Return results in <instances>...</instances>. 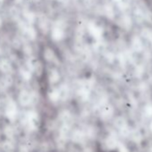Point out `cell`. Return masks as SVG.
I'll use <instances>...</instances> for the list:
<instances>
[{
	"mask_svg": "<svg viewBox=\"0 0 152 152\" xmlns=\"http://www.w3.org/2000/svg\"><path fill=\"white\" fill-rule=\"evenodd\" d=\"M18 115V109L15 102L13 99H10L6 107V115L10 121H15Z\"/></svg>",
	"mask_w": 152,
	"mask_h": 152,
	"instance_id": "obj_1",
	"label": "cell"
},
{
	"mask_svg": "<svg viewBox=\"0 0 152 152\" xmlns=\"http://www.w3.org/2000/svg\"><path fill=\"white\" fill-rule=\"evenodd\" d=\"M26 123H27V126L29 129L31 130H35L38 127V124H39V120H38V116L35 113L31 112L28 113L26 115Z\"/></svg>",
	"mask_w": 152,
	"mask_h": 152,
	"instance_id": "obj_2",
	"label": "cell"
},
{
	"mask_svg": "<svg viewBox=\"0 0 152 152\" xmlns=\"http://www.w3.org/2000/svg\"><path fill=\"white\" fill-rule=\"evenodd\" d=\"M19 100L23 106H28L31 103V97L27 91H22L20 94V97H19Z\"/></svg>",
	"mask_w": 152,
	"mask_h": 152,
	"instance_id": "obj_3",
	"label": "cell"
},
{
	"mask_svg": "<svg viewBox=\"0 0 152 152\" xmlns=\"http://www.w3.org/2000/svg\"><path fill=\"white\" fill-rule=\"evenodd\" d=\"M0 68L2 69V71H4L6 72H8L11 70V64L7 60L3 59V60L0 61Z\"/></svg>",
	"mask_w": 152,
	"mask_h": 152,
	"instance_id": "obj_4",
	"label": "cell"
},
{
	"mask_svg": "<svg viewBox=\"0 0 152 152\" xmlns=\"http://www.w3.org/2000/svg\"><path fill=\"white\" fill-rule=\"evenodd\" d=\"M5 133H6V135H7V137H8V138H12L13 136H14V131H13V129L11 128V127H7L6 129H5Z\"/></svg>",
	"mask_w": 152,
	"mask_h": 152,
	"instance_id": "obj_5",
	"label": "cell"
},
{
	"mask_svg": "<svg viewBox=\"0 0 152 152\" xmlns=\"http://www.w3.org/2000/svg\"><path fill=\"white\" fill-rule=\"evenodd\" d=\"M13 147H14V145L12 144L11 141H6V142L3 143V148L6 150H11L13 148Z\"/></svg>",
	"mask_w": 152,
	"mask_h": 152,
	"instance_id": "obj_6",
	"label": "cell"
},
{
	"mask_svg": "<svg viewBox=\"0 0 152 152\" xmlns=\"http://www.w3.org/2000/svg\"><path fill=\"white\" fill-rule=\"evenodd\" d=\"M4 1H5V0H0V5H2L4 3Z\"/></svg>",
	"mask_w": 152,
	"mask_h": 152,
	"instance_id": "obj_7",
	"label": "cell"
}]
</instances>
